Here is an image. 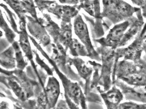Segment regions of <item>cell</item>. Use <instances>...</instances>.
<instances>
[{"label":"cell","mask_w":146,"mask_h":109,"mask_svg":"<svg viewBox=\"0 0 146 109\" xmlns=\"http://www.w3.org/2000/svg\"><path fill=\"white\" fill-rule=\"evenodd\" d=\"M1 27L3 30L4 31L6 37L10 42H12L14 41V39L15 37V34L9 28L7 23L2 15V11H1Z\"/></svg>","instance_id":"obj_17"},{"label":"cell","mask_w":146,"mask_h":109,"mask_svg":"<svg viewBox=\"0 0 146 109\" xmlns=\"http://www.w3.org/2000/svg\"><path fill=\"white\" fill-rule=\"evenodd\" d=\"M70 62L76 67L80 77L85 80L84 93L86 98H90L95 93H91L92 90L91 88V81L94 71L93 65L90 61L86 62L78 58L71 59Z\"/></svg>","instance_id":"obj_4"},{"label":"cell","mask_w":146,"mask_h":109,"mask_svg":"<svg viewBox=\"0 0 146 109\" xmlns=\"http://www.w3.org/2000/svg\"><path fill=\"white\" fill-rule=\"evenodd\" d=\"M73 47L77 56L88 57V52L86 47L75 38L73 39Z\"/></svg>","instance_id":"obj_18"},{"label":"cell","mask_w":146,"mask_h":109,"mask_svg":"<svg viewBox=\"0 0 146 109\" xmlns=\"http://www.w3.org/2000/svg\"><path fill=\"white\" fill-rule=\"evenodd\" d=\"M8 105L6 102H3V104L2 103L1 104V108H6L7 107Z\"/></svg>","instance_id":"obj_23"},{"label":"cell","mask_w":146,"mask_h":109,"mask_svg":"<svg viewBox=\"0 0 146 109\" xmlns=\"http://www.w3.org/2000/svg\"><path fill=\"white\" fill-rule=\"evenodd\" d=\"M116 54L119 59L137 62L141 59L143 52L142 46V36L140 34L135 40L126 47L118 48L115 50Z\"/></svg>","instance_id":"obj_7"},{"label":"cell","mask_w":146,"mask_h":109,"mask_svg":"<svg viewBox=\"0 0 146 109\" xmlns=\"http://www.w3.org/2000/svg\"><path fill=\"white\" fill-rule=\"evenodd\" d=\"M33 1L34 0H23V2H30V1Z\"/></svg>","instance_id":"obj_24"},{"label":"cell","mask_w":146,"mask_h":109,"mask_svg":"<svg viewBox=\"0 0 146 109\" xmlns=\"http://www.w3.org/2000/svg\"><path fill=\"white\" fill-rule=\"evenodd\" d=\"M112 78L113 81L118 79L133 86H146V62L143 59L137 62L119 60Z\"/></svg>","instance_id":"obj_1"},{"label":"cell","mask_w":146,"mask_h":109,"mask_svg":"<svg viewBox=\"0 0 146 109\" xmlns=\"http://www.w3.org/2000/svg\"><path fill=\"white\" fill-rule=\"evenodd\" d=\"M104 12L107 16L112 15L125 16L130 13L131 7L122 0H104Z\"/></svg>","instance_id":"obj_9"},{"label":"cell","mask_w":146,"mask_h":109,"mask_svg":"<svg viewBox=\"0 0 146 109\" xmlns=\"http://www.w3.org/2000/svg\"><path fill=\"white\" fill-rule=\"evenodd\" d=\"M62 4L76 5L78 3V0H58Z\"/></svg>","instance_id":"obj_22"},{"label":"cell","mask_w":146,"mask_h":109,"mask_svg":"<svg viewBox=\"0 0 146 109\" xmlns=\"http://www.w3.org/2000/svg\"><path fill=\"white\" fill-rule=\"evenodd\" d=\"M25 16L28 20L27 27L32 35L40 40L43 44L46 45L49 43L50 41V38L43 25L44 19L38 18L36 20L28 15H25Z\"/></svg>","instance_id":"obj_10"},{"label":"cell","mask_w":146,"mask_h":109,"mask_svg":"<svg viewBox=\"0 0 146 109\" xmlns=\"http://www.w3.org/2000/svg\"><path fill=\"white\" fill-rule=\"evenodd\" d=\"M13 50L12 49H9L1 55V63L3 66L7 68H13L15 65L13 58Z\"/></svg>","instance_id":"obj_14"},{"label":"cell","mask_w":146,"mask_h":109,"mask_svg":"<svg viewBox=\"0 0 146 109\" xmlns=\"http://www.w3.org/2000/svg\"><path fill=\"white\" fill-rule=\"evenodd\" d=\"M46 98L51 107H53L57 102L60 93L59 83L53 77L49 78L46 87Z\"/></svg>","instance_id":"obj_11"},{"label":"cell","mask_w":146,"mask_h":109,"mask_svg":"<svg viewBox=\"0 0 146 109\" xmlns=\"http://www.w3.org/2000/svg\"><path fill=\"white\" fill-rule=\"evenodd\" d=\"M129 23L125 21L114 26L105 37L96 39L94 41L100 45L110 47L116 50L125 33Z\"/></svg>","instance_id":"obj_5"},{"label":"cell","mask_w":146,"mask_h":109,"mask_svg":"<svg viewBox=\"0 0 146 109\" xmlns=\"http://www.w3.org/2000/svg\"><path fill=\"white\" fill-rule=\"evenodd\" d=\"M9 84L12 90L18 98L23 100L26 99L27 94H26L24 89L22 87H21L20 85L17 81L12 79H10L9 80Z\"/></svg>","instance_id":"obj_16"},{"label":"cell","mask_w":146,"mask_h":109,"mask_svg":"<svg viewBox=\"0 0 146 109\" xmlns=\"http://www.w3.org/2000/svg\"><path fill=\"white\" fill-rule=\"evenodd\" d=\"M78 10L74 6H63V13L61 20L62 23H71V18L78 15Z\"/></svg>","instance_id":"obj_15"},{"label":"cell","mask_w":146,"mask_h":109,"mask_svg":"<svg viewBox=\"0 0 146 109\" xmlns=\"http://www.w3.org/2000/svg\"><path fill=\"white\" fill-rule=\"evenodd\" d=\"M13 46L15 51V56L18 67L20 68H23L25 67L26 63L24 62L23 54L19 49V45L17 42H14Z\"/></svg>","instance_id":"obj_20"},{"label":"cell","mask_w":146,"mask_h":109,"mask_svg":"<svg viewBox=\"0 0 146 109\" xmlns=\"http://www.w3.org/2000/svg\"><path fill=\"white\" fill-rule=\"evenodd\" d=\"M11 8L17 15L18 18L20 19L25 16L26 11L25 5L23 1L19 0H3Z\"/></svg>","instance_id":"obj_13"},{"label":"cell","mask_w":146,"mask_h":109,"mask_svg":"<svg viewBox=\"0 0 146 109\" xmlns=\"http://www.w3.org/2000/svg\"><path fill=\"white\" fill-rule=\"evenodd\" d=\"M96 51L101 57L102 63L100 68L99 85L103 87L104 92L109 90L113 85L112 76L115 64L119 59L116 54L115 50L108 47L100 45Z\"/></svg>","instance_id":"obj_2"},{"label":"cell","mask_w":146,"mask_h":109,"mask_svg":"<svg viewBox=\"0 0 146 109\" xmlns=\"http://www.w3.org/2000/svg\"><path fill=\"white\" fill-rule=\"evenodd\" d=\"M1 7H3V8L6 11L7 14H8L9 15H10V16H8V17H9V21H10V22L11 23V25H12L13 28H14V30H15L16 32H17V29L16 23L15 22L14 17L13 16V13L8 9L7 6H5V5L1 3Z\"/></svg>","instance_id":"obj_21"},{"label":"cell","mask_w":146,"mask_h":109,"mask_svg":"<svg viewBox=\"0 0 146 109\" xmlns=\"http://www.w3.org/2000/svg\"><path fill=\"white\" fill-rule=\"evenodd\" d=\"M114 84L120 89L126 100L146 104V86H133L118 79Z\"/></svg>","instance_id":"obj_6"},{"label":"cell","mask_w":146,"mask_h":109,"mask_svg":"<svg viewBox=\"0 0 146 109\" xmlns=\"http://www.w3.org/2000/svg\"><path fill=\"white\" fill-rule=\"evenodd\" d=\"M141 26V25L139 23H135L131 26L124 35L118 47H122L127 45L139 32Z\"/></svg>","instance_id":"obj_12"},{"label":"cell","mask_w":146,"mask_h":109,"mask_svg":"<svg viewBox=\"0 0 146 109\" xmlns=\"http://www.w3.org/2000/svg\"><path fill=\"white\" fill-rule=\"evenodd\" d=\"M74 28L75 34L86 48L88 57L97 61H101L100 54L95 50L91 42L86 24L80 15L76 16L74 22Z\"/></svg>","instance_id":"obj_3"},{"label":"cell","mask_w":146,"mask_h":109,"mask_svg":"<svg viewBox=\"0 0 146 109\" xmlns=\"http://www.w3.org/2000/svg\"><path fill=\"white\" fill-rule=\"evenodd\" d=\"M118 109H146V104H139L135 102H130L120 103Z\"/></svg>","instance_id":"obj_19"},{"label":"cell","mask_w":146,"mask_h":109,"mask_svg":"<svg viewBox=\"0 0 146 109\" xmlns=\"http://www.w3.org/2000/svg\"><path fill=\"white\" fill-rule=\"evenodd\" d=\"M96 90L100 93L107 108L109 109H118L121 102L123 100L124 96L119 88L115 84L106 91L104 92L100 86L96 87Z\"/></svg>","instance_id":"obj_8"}]
</instances>
